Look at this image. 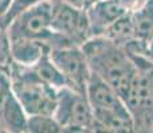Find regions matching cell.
Listing matches in <instances>:
<instances>
[{
  "label": "cell",
  "instance_id": "5b68a950",
  "mask_svg": "<svg viewBox=\"0 0 153 133\" xmlns=\"http://www.w3.org/2000/svg\"><path fill=\"white\" fill-rule=\"evenodd\" d=\"M64 132H95V114L87 93L60 88L53 112Z\"/></svg>",
  "mask_w": 153,
  "mask_h": 133
},
{
  "label": "cell",
  "instance_id": "7402d4cb",
  "mask_svg": "<svg viewBox=\"0 0 153 133\" xmlns=\"http://www.w3.org/2000/svg\"><path fill=\"white\" fill-rule=\"evenodd\" d=\"M148 55H149V57H151V60L153 61V39L148 45Z\"/></svg>",
  "mask_w": 153,
  "mask_h": 133
},
{
  "label": "cell",
  "instance_id": "3957f363",
  "mask_svg": "<svg viewBox=\"0 0 153 133\" xmlns=\"http://www.w3.org/2000/svg\"><path fill=\"white\" fill-rule=\"evenodd\" d=\"M10 75L15 96L24 106L28 116L53 114L59 89L40 79L31 65H24L15 60L11 64Z\"/></svg>",
  "mask_w": 153,
  "mask_h": 133
},
{
  "label": "cell",
  "instance_id": "e0dca14e",
  "mask_svg": "<svg viewBox=\"0 0 153 133\" xmlns=\"http://www.w3.org/2000/svg\"><path fill=\"white\" fill-rule=\"evenodd\" d=\"M42 1L43 0H12V5H11L10 11H8V15H7V19H5V25H7V28L16 16H19L20 13L25 12L27 10L35 7L36 4H39V3H42Z\"/></svg>",
  "mask_w": 153,
  "mask_h": 133
},
{
  "label": "cell",
  "instance_id": "5bb4252c",
  "mask_svg": "<svg viewBox=\"0 0 153 133\" xmlns=\"http://www.w3.org/2000/svg\"><path fill=\"white\" fill-rule=\"evenodd\" d=\"M101 36L108 37L109 40L114 41L121 47H124L126 43L136 39V32H134L131 12H126L121 17H119L113 24L105 29V32Z\"/></svg>",
  "mask_w": 153,
  "mask_h": 133
},
{
  "label": "cell",
  "instance_id": "ac0fdd59",
  "mask_svg": "<svg viewBox=\"0 0 153 133\" xmlns=\"http://www.w3.org/2000/svg\"><path fill=\"white\" fill-rule=\"evenodd\" d=\"M12 80L8 71L0 69V108L12 93Z\"/></svg>",
  "mask_w": 153,
  "mask_h": 133
},
{
  "label": "cell",
  "instance_id": "44dd1931",
  "mask_svg": "<svg viewBox=\"0 0 153 133\" xmlns=\"http://www.w3.org/2000/svg\"><path fill=\"white\" fill-rule=\"evenodd\" d=\"M51 1L53 4H68V5H72V7L87 10V1L85 0H51Z\"/></svg>",
  "mask_w": 153,
  "mask_h": 133
},
{
  "label": "cell",
  "instance_id": "2e32d148",
  "mask_svg": "<svg viewBox=\"0 0 153 133\" xmlns=\"http://www.w3.org/2000/svg\"><path fill=\"white\" fill-rule=\"evenodd\" d=\"M12 61L13 57L11 49V37L7 29H0V69L10 72Z\"/></svg>",
  "mask_w": 153,
  "mask_h": 133
},
{
  "label": "cell",
  "instance_id": "7a4b0ae2",
  "mask_svg": "<svg viewBox=\"0 0 153 133\" xmlns=\"http://www.w3.org/2000/svg\"><path fill=\"white\" fill-rule=\"evenodd\" d=\"M128 55L136 72L123 100L133 117L134 132H153V61L149 55Z\"/></svg>",
  "mask_w": 153,
  "mask_h": 133
},
{
  "label": "cell",
  "instance_id": "ba28073f",
  "mask_svg": "<svg viewBox=\"0 0 153 133\" xmlns=\"http://www.w3.org/2000/svg\"><path fill=\"white\" fill-rule=\"evenodd\" d=\"M87 96L93 108V114L117 111L126 106L119 92L109 82H107L104 79H101L93 72L88 80Z\"/></svg>",
  "mask_w": 153,
  "mask_h": 133
},
{
  "label": "cell",
  "instance_id": "9c48e42d",
  "mask_svg": "<svg viewBox=\"0 0 153 133\" xmlns=\"http://www.w3.org/2000/svg\"><path fill=\"white\" fill-rule=\"evenodd\" d=\"M128 11L120 0H97L87 8L88 20L93 36H100L119 17Z\"/></svg>",
  "mask_w": 153,
  "mask_h": 133
},
{
  "label": "cell",
  "instance_id": "8fae6325",
  "mask_svg": "<svg viewBox=\"0 0 153 133\" xmlns=\"http://www.w3.org/2000/svg\"><path fill=\"white\" fill-rule=\"evenodd\" d=\"M11 49L15 61L24 65H33L45 53L51 52V45L42 40L13 39L11 40Z\"/></svg>",
  "mask_w": 153,
  "mask_h": 133
},
{
  "label": "cell",
  "instance_id": "ffe728a7",
  "mask_svg": "<svg viewBox=\"0 0 153 133\" xmlns=\"http://www.w3.org/2000/svg\"><path fill=\"white\" fill-rule=\"evenodd\" d=\"M121 4L125 7V10L128 12H134L139 8H141L144 4H145L148 0H120Z\"/></svg>",
  "mask_w": 153,
  "mask_h": 133
},
{
  "label": "cell",
  "instance_id": "4fadbf2b",
  "mask_svg": "<svg viewBox=\"0 0 153 133\" xmlns=\"http://www.w3.org/2000/svg\"><path fill=\"white\" fill-rule=\"evenodd\" d=\"M32 69L37 73L42 80L49 84L51 87L60 89V88L67 87V81L64 79L61 71L57 68V65L55 64V61L51 57V52L45 53L37 63H35L33 65H31Z\"/></svg>",
  "mask_w": 153,
  "mask_h": 133
},
{
  "label": "cell",
  "instance_id": "7c38bea8",
  "mask_svg": "<svg viewBox=\"0 0 153 133\" xmlns=\"http://www.w3.org/2000/svg\"><path fill=\"white\" fill-rule=\"evenodd\" d=\"M136 37L145 43L153 39V0H148L141 8L131 12Z\"/></svg>",
  "mask_w": 153,
  "mask_h": 133
},
{
  "label": "cell",
  "instance_id": "603a6c76",
  "mask_svg": "<svg viewBox=\"0 0 153 133\" xmlns=\"http://www.w3.org/2000/svg\"><path fill=\"white\" fill-rule=\"evenodd\" d=\"M0 132H4V131H3V126H1V124H0Z\"/></svg>",
  "mask_w": 153,
  "mask_h": 133
},
{
  "label": "cell",
  "instance_id": "52a82bcc",
  "mask_svg": "<svg viewBox=\"0 0 153 133\" xmlns=\"http://www.w3.org/2000/svg\"><path fill=\"white\" fill-rule=\"evenodd\" d=\"M52 29L68 43L80 47L93 36L87 10L68 4H53Z\"/></svg>",
  "mask_w": 153,
  "mask_h": 133
},
{
  "label": "cell",
  "instance_id": "9a60e30c",
  "mask_svg": "<svg viewBox=\"0 0 153 133\" xmlns=\"http://www.w3.org/2000/svg\"><path fill=\"white\" fill-rule=\"evenodd\" d=\"M28 132L31 133H60L64 132L53 114H31L28 117Z\"/></svg>",
  "mask_w": 153,
  "mask_h": 133
},
{
  "label": "cell",
  "instance_id": "277c9868",
  "mask_svg": "<svg viewBox=\"0 0 153 133\" xmlns=\"http://www.w3.org/2000/svg\"><path fill=\"white\" fill-rule=\"evenodd\" d=\"M52 11L53 4L51 0H43L35 7L20 13L12 20L7 28L11 40L13 39H33L42 40L51 45V48L64 45H73L63 36L52 29Z\"/></svg>",
  "mask_w": 153,
  "mask_h": 133
},
{
  "label": "cell",
  "instance_id": "d6986e66",
  "mask_svg": "<svg viewBox=\"0 0 153 133\" xmlns=\"http://www.w3.org/2000/svg\"><path fill=\"white\" fill-rule=\"evenodd\" d=\"M11 5H12V0H0V29H7L5 19Z\"/></svg>",
  "mask_w": 153,
  "mask_h": 133
},
{
  "label": "cell",
  "instance_id": "8992f818",
  "mask_svg": "<svg viewBox=\"0 0 153 133\" xmlns=\"http://www.w3.org/2000/svg\"><path fill=\"white\" fill-rule=\"evenodd\" d=\"M51 57L61 71L67 87L87 93V85L92 71L80 45H64L51 49Z\"/></svg>",
  "mask_w": 153,
  "mask_h": 133
},
{
  "label": "cell",
  "instance_id": "30bf717a",
  "mask_svg": "<svg viewBox=\"0 0 153 133\" xmlns=\"http://www.w3.org/2000/svg\"><path fill=\"white\" fill-rule=\"evenodd\" d=\"M28 113L12 92L0 108V124L3 131L8 133L28 132Z\"/></svg>",
  "mask_w": 153,
  "mask_h": 133
},
{
  "label": "cell",
  "instance_id": "6da1fadb",
  "mask_svg": "<svg viewBox=\"0 0 153 133\" xmlns=\"http://www.w3.org/2000/svg\"><path fill=\"white\" fill-rule=\"evenodd\" d=\"M81 48L88 59L91 71L109 82L120 96L124 97L136 72V65L124 47L100 35L87 40Z\"/></svg>",
  "mask_w": 153,
  "mask_h": 133
}]
</instances>
